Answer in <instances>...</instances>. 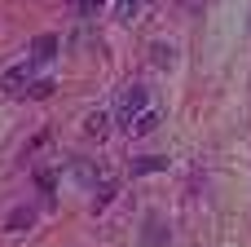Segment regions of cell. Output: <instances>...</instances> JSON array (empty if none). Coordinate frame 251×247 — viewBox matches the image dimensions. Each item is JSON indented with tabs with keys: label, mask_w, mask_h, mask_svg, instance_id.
I'll list each match as a JSON object with an SVG mask.
<instances>
[{
	"label": "cell",
	"mask_w": 251,
	"mask_h": 247,
	"mask_svg": "<svg viewBox=\"0 0 251 247\" xmlns=\"http://www.w3.org/2000/svg\"><path fill=\"white\" fill-rule=\"evenodd\" d=\"M163 168H168L163 155H141V159H132V177H150V172H163Z\"/></svg>",
	"instance_id": "obj_7"
},
{
	"label": "cell",
	"mask_w": 251,
	"mask_h": 247,
	"mask_svg": "<svg viewBox=\"0 0 251 247\" xmlns=\"http://www.w3.org/2000/svg\"><path fill=\"white\" fill-rule=\"evenodd\" d=\"M154 128H159V110H150V106L128 124V133H132V137H146V133H154Z\"/></svg>",
	"instance_id": "obj_6"
},
{
	"label": "cell",
	"mask_w": 251,
	"mask_h": 247,
	"mask_svg": "<svg viewBox=\"0 0 251 247\" xmlns=\"http://www.w3.org/2000/svg\"><path fill=\"white\" fill-rule=\"evenodd\" d=\"M110 199H115V186H101V190H97V199H93V208H97V212H101V208H106V203H110Z\"/></svg>",
	"instance_id": "obj_13"
},
{
	"label": "cell",
	"mask_w": 251,
	"mask_h": 247,
	"mask_svg": "<svg viewBox=\"0 0 251 247\" xmlns=\"http://www.w3.org/2000/svg\"><path fill=\"white\" fill-rule=\"evenodd\" d=\"M150 53H154V66H172V57H176V49H172V44H154Z\"/></svg>",
	"instance_id": "obj_10"
},
{
	"label": "cell",
	"mask_w": 251,
	"mask_h": 247,
	"mask_svg": "<svg viewBox=\"0 0 251 247\" xmlns=\"http://www.w3.org/2000/svg\"><path fill=\"white\" fill-rule=\"evenodd\" d=\"M57 44H62V40H57L53 31H44V35H35V40H31V53H26V62H35V66H40V62H53V53H57Z\"/></svg>",
	"instance_id": "obj_3"
},
{
	"label": "cell",
	"mask_w": 251,
	"mask_h": 247,
	"mask_svg": "<svg viewBox=\"0 0 251 247\" xmlns=\"http://www.w3.org/2000/svg\"><path fill=\"white\" fill-rule=\"evenodd\" d=\"M26 93H31V97H49V93H53V80H31Z\"/></svg>",
	"instance_id": "obj_11"
},
{
	"label": "cell",
	"mask_w": 251,
	"mask_h": 247,
	"mask_svg": "<svg viewBox=\"0 0 251 247\" xmlns=\"http://www.w3.org/2000/svg\"><path fill=\"white\" fill-rule=\"evenodd\" d=\"M71 4H75V9H79L84 18H93V13H97V9H101L106 0H71Z\"/></svg>",
	"instance_id": "obj_12"
},
{
	"label": "cell",
	"mask_w": 251,
	"mask_h": 247,
	"mask_svg": "<svg viewBox=\"0 0 251 247\" xmlns=\"http://www.w3.org/2000/svg\"><path fill=\"white\" fill-rule=\"evenodd\" d=\"M106 133H110V115H106V110H97V115L84 119V137H97V141H101Z\"/></svg>",
	"instance_id": "obj_8"
},
{
	"label": "cell",
	"mask_w": 251,
	"mask_h": 247,
	"mask_svg": "<svg viewBox=\"0 0 251 247\" xmlns=\"http://www.w3.org/2000/svg\"><path fill=\"white\" fill-rule=\"evenodd\" d=\"M31 225H35V208H26V203L4 217V230H13V234H18V230H31Z\"/></svg>",
	"instance_id": "obj_5"
},
{
	"label": "cell",
	"mask_w": 251,
	"mask_h": 247,
	"mask_svg": "<svg viewBox=\"0 0 251 247\" xmlns=\"http://www.w3.org/2000/svg\"><path fill=\"white\" fill-rule=\"evenodd\" d=\"M185 4H190V9H199V0H185Z\"/></svg>",
	"instance_id": "obj_15"
},
{
	"label": "cell",
	"mask_w": 251,
	"mask_h": 247,
	"mask_svg": "<svg viewBox=\"0 0 251 247\" xmlns=\"http://www.w3.org/2000/svg\"><path fill=\"white\" fill-rule=\"evenodd\" d=\"M35 186H40V194H44V199H53V190H57V177H53L49 168H40V172H35Z\"/></svg>",
	"instance_id": "obj_9"
},
{
	"label": "cell",
	"mask_w": 251,
	"mask_h": 247,
	"mask_svg": "<svg viewBox=\"0 0 251 247\" xmlns=\"http://www.w3.org/2000/svg\"><path fill=\"white\" fill-rule=\"evenodd\" d=\"M146 106H150V93H146L141 84H128V88L119 93V106H115V119H119V124L128 128V124H132V119H137V115H141Z\"/></svg>",
	"instance_id": "obj_1"
},
{
	"label": "cell",
	"mask_w": 251,
	"mask_h": 247,
	"mask_svg": "<svg viewBox=\"0 0 251 247\" xmlns=\"http://www.w3.org/2000/svg\"><path fill=\"white\" fill-rule=\"evenodd\" d=\"M141 247H168V225H163V217H146Z\"/></svg>",
	"instance_id": "obj_4"
},
{
	"label": "cell",
	"mask_w": 251,
	"mask_h": 247,
	"mask_svg": "<svg viewBox=\"0 0 251 247\" xmlns=\"http://www.w3.org/2000/svg\"><path fill=\"white\" fill-rule=\"evenodd\" d=\"M31 71H35V62H18V66H9V71L0 75V88H4V93H26V88H31Z\"/></svg>",
	"instance_id": "obj_2"
},
{
	"label": "cell",
	"mask_w": 251,
	"mask_h": 247,
	"mask_svg": "<svg viewBox=\"0 0 251 247\" xmlns=\"http://www.w3.org/2000/svg\"><path fill=\"white\" fill-rule=\"evenodd\" d=\"M141 0H119V18H132V9H137Z\"/></svg>",
	"instance_id": "obj_14"
}]
</instances>
